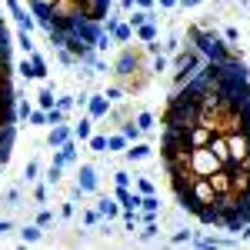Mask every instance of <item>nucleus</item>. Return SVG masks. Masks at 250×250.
I'll list each match as a JSON object with an SVG mask.
<instances>
[{"mask_svg": "<svg viewBox=\"0 0 250 250\" xmlns=\"http://www.w3.org/2000/svg\"><path fill=\"white\" fill-rule=\"evenodd\" d=\"M200 3H207V0H180L177 7H184V10H190V7H200Z\"/></svg>", "mask_w": 250, "mask_h": 250, "instance_id": "42", "label": "nucleus"}, {"mask_svg": "<svg viewBox=\"0 0 250 250\" xmlns=\"http://www.w3.org/2000/svg\"><path fill=\"white\" fill-rule=\"evenodd\" d=\"M17 47L23 50V54H30V50H34V40H30V30H23V27L17 30Z\"/></svg>", "mask_w": 250, "mask_h": 250, "instance_id": "23", "label": "nucleus"}, {"mask_svg": "<svg viewBox=\"0 0 250 250\" xmlns=\"http://www.w3.org/2000/svg\"><path fill=\"white\" fill-rule=\"evenodd\" d=\"M17 74H20V77H27V80H34V63H30V57H23L17 63Z\"/></svg>", "mask_w": 250, "mask_h": 250, "instance_id": "30", "label": "nucleus"}, {"mask_svg": "<svg viewBox=\"0 0 250 250\" xmlns=\"http://www.w3.org/2000/svg\"><path fill=\"white\" fill-rule=\"evenodd\" d=\"M34 224H37V227H50V224H54V210H40Z\"/></svg>", "mask_w": 250, "mask_h": 250, "instance_id": "33", "label": "nucleus"}, {"mask_svg": "<svg viewBox=\"0 0 250 250\" xmlns=\"http://www.w3.org/2000/svg\"><path fill=\"white\" fill-rule=\"evenodd\" d=\"M74 213H77V207H74V200L67 197V200L60 204V217H74Z\"/></svg>", "mask_w": 250, "mask_h": 250, "instance_id": "35", "label": "nucleus"}, {"mask_svg": "<svg viewBox=\"0 0 250 250\" xmlns=\"http://www.w3.org/2000/svg\"><path fill=\"white\" fill-rule=\"evenodd\" d=\"M70 137H74V127H67V124H54L50 134H47V147L54 150V147H60V144H67Z\"/></svg>", "mask_w": 250, "mask_h": 250, "instance_id": "7", "label": "nucleus"}, {"mask_svg": "<svg viewBox=\"0 0 250 250\" xmlns=\"http://www.w3.org/2000/svg\"><path fill=\"white\" fill-rule=\"evenodd\" d=\"M87 147L94 154H107V134H90L87 137Z\"/></svg>", "mask_w": 250, "mask_h": 250, "instance_id": "16", "label": "nucleus"}, {"mask_svg": "<svg viewBox=\"0 0 250 250\" xmlns=\"http://www.w3.org/2000/svg\"><path fill=\"white\" fill-rule=\"evenodd\" d=\"M190 240H193L190 230H177V233L170 237V244H173V247H180V244H190Z\"/></svg>", "mask_w": 250, "mask_h": 250, "instance_id": "32", "label": "nucleus"}, {"mask_svg": "<svg viewBox=\"0 0 250 250\" xmlns=\"http://www.w3.org/2000/svg\"><path fill=\"white\" fill-rule=\"evenodd\" d=\"M157 233H160V227H157V220H150V224H144V230H140V244H150V240H157Z\"/></svg>", "mask_w": 250, "mask_h": 250, "instance_id": "22", "label": "nucleus"}, {"mask_svg": "<svg viewBox=\"0 0 250 250\" xmlns=\"http://www.w3.org/2000/svg\"><path fill=\"white\" fill-rule=\"evenodd\" d=\"M23 180H27V184L40 180V160H27V167H23Z\"/></svg>", "mask_w": 250, "mask_h": 250, "instance_id": "19", "label": "nucleus"}, {"mask_svg": "<svg viewBox=\"0 0 250 250\" xmlns=\"http://www.w3.org/2000/svg\"><path fill=\"white\" fill-rule=\"evenodd\" d=\"M207 180H210V187H213V193H217V197H220V193H230V190H233L230 167H220V170H213Z\"/></svg>", "mask_w": 250, "mask_h": 250, "instance_id": "4", "label": "nucleus"}, {"mask_svg": "<svg viewBox=\"0 0 250 250\" xmlns=\"http://www.w3.org/2000/svg\"><path fill=\"white\" fill-rule=\"evenodd\" d=\"M54 164H60V167H70V164H77V140H74V137H70L67 144L54 147Z\"/></svg>", "mask_w": 250, "mask_h": 250, "instance_id": "3", "label": "nucleus"}, {"mask_svg": "<svg viewBox=\"0 0 250 250\" xmlns=\"http://www.w3.org/2000/svg\"><path fill=\"white\" fill-rule=\"evenodd\" d=\"M220 37L227 40V43H237V40H240V30H237V27H224V34H220Z\"/></svg>", "mask_w": 250, "mask_h": 250, "instance_id": "34", "label": "nucleus"}, {"mask_svg": "<svg viewBox=\"0 0 250 250\" xmlns=\"http://www.w3.org/2000/svg\"><path fill=\"white\" fill-rule=\"evenodd\" d=\"M34 197H37V204H47V197H50V193H47V184H37Z\"/></svg>", "mask_w": 250, "mask_h": 250, "instance_id": "38", "label": "nucleus"}, {"mask_svg": "<svg viewBox=\"0 0 250 250\" xmlns=\"http://www.w3.org/2000/svg\"><path fill=\"white\" fill-rule=\"evenodd\" d=\"M54 104H57V97H54V87H43V90L37 94V107H40V110H50Z\"/></svg>", "mask_w": 250, "mask_h": 250, "instance_id": "15", "label": "nucleus"}, {"mask_svg": "<svg viewBox=\"0 0 250 250\" xmlns=\"http://www.w3.org/2000/svg\"><path fill=\"white\" fill-rule=\"evenodd\" d=\"M63 170H67V167H60V164H50V167H47V177H43V180L57 187L60 180H63Z\"/></svg>", "mask_w": 250, "mask_h": 250, "instance_id": "20", "label": "nucleus"}, {"mask_svg": "<svg viewBox=\"0 0 250 250\" xmlns=\"http://www.w3.org/2000/svg\"><path fill=\"white\" fill-rule=\"evenodd\" d=\"M237 3H240V7H250V0H237Z\"/></svg>", "mask_w": 250, "mask_h": 250, "instance_id": "45", "label": "nucleus"}, {"mask_svg": "<svg viewBox=\"0 0 250 250\" xmlns=\"http://www.w3.org/2000/svg\"><path fill=\"white\" fill-rule=\"evenodd\" d=\"M54 107H60V110H67V114H70V110L77 107V97H70V94H60V97H57V104H54Z\"/></svg>", "mask_w": 250, "mask_h": 250, "instance_id": "29", "label": "nucleus"}, {"mask_svg": "<svg viewBox=\"0 0 250 250\" xmlns=\"http://www.w3.org/2000/svg\"><path fill=\"white\" fill-rule=\"evenodd\" d=\"M134 37L140 40V43H150V40H160V30H157L154 20H144L140 27H134Z\"/></svg>", "mask_w": 250, "mask_h": 250, "instance_id": "10", "label": "nucleus"}, {"mask_svg": "<svg viewBox=\"0 0 250 250\" xmlns=\"http://www.w3.org/2000/svg\"><path fill=\"white\" fill-rule=\"evenodd\" d=\"M150 70H154V74H167V70H170V60H167V54H157L154 63H150Z\"/></svg>", "mask_w": 250, "mask_h": 250, "instance_id": "27", "label": "nucleus"}, {"mask_svg": "<svg viewBox=\"0 0 250 250\" xmlns=\"http://www.w3.org/2000/svg\"><path fill=\"white\" fill-rule=\"evenodd\" d=\"M180 47H184V43H180V34H170V37L160 43V50H164V54H177Z\"/></svg>", "mask_w": 250, "mask_h": 250, "instance_id": "24", "label": "nucleus"}, {"mask_svg": "<svg viewBox=\"0 0 250 250\" xmlns=\"http://www.w3.org/2000/svg\"><path fill=\"white\" fill-rule=\"evenodd\" d=\"M47 124H50V127H54V124H67V110L50 107V110H47Z\"/></svg>", "mask_w": 250, "mask_h": 250, "instance_id": "28", "label": "nucleus"}, {"mask_svg": "<svg viewBox=\"0 0 250 250\" xmlns=\"http://www.w3.org/2000/svg\"><path fill=\"white\" fill-rule=\"evenodd\" d=\"M30 110H34V104H27V100H14V117H17V120H27Z\"/></svg>", "mask_w": 250, "mask_h": 250, "instance_id": "25", "label": "nucleus"}, {"mask_svg": "<svg viewBox=\"0 0 250 250\" xmlns=\"http://www.w3.org/2000/svg\"><path fill=\"white\" fill-rule=\"evenodd\" d=\"M187 167H190V173H197V177H210V173L220 170L224 164L217 160V154H213L210 147H190V154H187Z\"/></svg>", "mask_w": 250, "mask_h": 250, "instance_id": "1", "label": "nucleus"}, {"mask_svg": "<svg viewBox=\"0 0 250 250\" xmlns=\"http://www.w3.org/2000/svg\"><path fill=\"white\" fill-rule=\"evenodd\" d=\"M177 3H180V0H157L160 10H177Z\"/></svg>", "mask_w": 250, "mask_h": 250, "instance_id": "40", "label": "nucleus"}, {"mask_svg": "<svg viewBox=\"0 0 250 250\" xmlns=\"http://www.w3.org/2000/svg\"><path fill=\"white\" fill-rule=\"evenodd\" d=\"M77 184H80V190H83V193H94L97 190V167H94V164H80Z\"/></svg>", "mask_w": 250, "mask_h": 250, "instance_id": "5", "label": "nucleus"}, {"mask_svg": "<svg viewBox=\"0 0 250 250\" xmlns=\"http://www.w3.org/2000/svg\"><path fill=\"white\" fill-rule=\"evenodd\" d=\"M40 237H43V227H37V224H30V227L20 230V240H23V244H37Z\"/></svg>", "mask_w": 250, "mask_h": 250, "instance_id": "17", "label": "nucleus"}, {"mask_svg": "<svg viewBox=\"0 0 250 250\" xmlns=\"http://www.w3.org/2000/svg\"><path fill=\"white\" fill-rule=\"evenodd\" d=\"M120 134H124L127 140H130V144H134V140H140V137H144V130L137 127V124H134V117H130V120H124V124H120Z\"/></svg>", "mask_w": 250, "mask_h": 250, "instance_id": "14", "label": "nucleus"}, {"mask_svg": "<svg viewBox=\"0 0 250 250\" xmlns=\"http://www.w3.org/2000/svg\"><path fill=\"white\" fill-rule=\"evenodd\" d=\"M134 7H140V10H157V0H134Z\"/></svg>", "mask_w": 250, "mask_h": 250, "instance_id": "39", "label": "nucleus"}, {"mask_svg": "<svg viewBox=\"0 0 250 250\" xmlns=\"http://www.w3.org/2000/svg\"><path fill=\"white\" fill-rule=\"evenodd\" d=\"M134 124L140 127V130H144V134H150V130L157 127V117H154V110H140V114L134 117Z\"/></svg>", "mask_w": 250, "mask_h": 250, "instance_id": "12", "label": "nucleus"}, {"mask_svg": "<svg viewBox=\"0 0 250 250\" xmlns=\"http://www.w3.org/2000/svg\"><path fill=\"white\" fill-rule=\"evenodd\" d=\"M104 94H107V100H110V104H120V100H127V90H124L120 83H110Z\"/></svg>", "mask_w": 250, "mask_h": 250, "instance_id": "21", "label": "nucleus"}, {"mask_svg": "<svg viewBox=\"0 0 250 250\" xmlns=\"http://www.w3.org/2000/svg\"><path fill=\"white\" fill-rule=\"evenodd\" d=\"M94 117L87 114V117H80V124H74V140H77V144H87V137L94 134Z\"/></svg>", "mask_w": 250, "mask_h": 250, "instance_id": "11", "label": "nucleus"}, {"mask_svg": "<svg viewBox=\"0 0 250 250\" xmlns=\"http://www.w3.org/2000/svg\"><path fill=\"white\" fill-rule=\"evenodd\" d=\"M127 144H130V140H127V137L120 134V130L107 137V150H120V154H124V150H127Z\"/></svg>", "mask_w": 250, "mask_h": 250, "instance_id": "18", "label": "nucleus"}, {"mask_svg": "<svg viewBox=\"0 0 250 250\" xmlns=\"http://www.w3.org/2000/svg\"><path fill=\"white\" fill-rule=\"evenodd\" d=\"M7 230H14V220H7V217H0V237H3Z\"/></svg>", "mask_w": 250, "mask_h": 250, "instance_id": "41", "label": "nucleus"}, {"mask_svg": "<svg viewBox=\"0 0 250 250\" xmlns=\"http://www.w3.org/2000/svg\"><path fill=\"white\" fill-rule=\"evenodd\" d=\"M27 120H30V127H50V124H47V110H40V107H34Z\"/></svg>", "mask_w": 250, "mask_h": 250, "instance_id": "26", "label": "nucleus"}, {"mask_svg": "<svg viewBox=\"0 0 250 250\" xmlns=\"http://www.w3.org/2000/svg\"><path fill=\"white\" fill-rule=\"evenodd\" d=\"M97 210H100V217L110 224V220L120 217V200H117V197H100V200H97Z\"/></svg>", "mask_w": 250, "mask_h": 250, "instance_id": "8", "label": "nucleus"}, {"mask_svg": "<svg viewBox=\"0 0 250 250\" xmlns=\"http://www.w3.org/2000/svg\"><path fill=\"white\" fill-rule=\"evenodd\" d=\"M114 180H117V187H130V173H127V170H117Z\"/></svg>", "mask_w": 250, "mask_h": 250, "instance_id": "37", "label": "nucleus"}, {"mask_svg": "<svg viewBox=\"0 0 250 250\" xmlns=\"http://www.w3.org/2000/svg\"><path fill=\"white\" fill-rule=\"evenodd\" d=\"M104 217H100V210H83V227H97Z\"/></svg>", "mask_w": 250, "mask_h": 250, "instance_id": "31", "label": "nucleus"}, {"mask_svg": "<svg viewBox=\"0 0 250 250\" xmlns=\"http://www.w3.org/2000/svg\"><path fill=\"white\" fill-rule=\"evenodd\" d=\"M80 197H83V190H80V184H74L70 187V200H80Z\"/></svg>", "mask_w": 250, "mask_h": 250, "instance_id": "43", "label": "nucleus"}, {"mask_svg": "<svg viewBox=\"0 0 250 250\" xmlns=\"http://www.w3.org/2000/svg\"><path fill=\"white\" fill-rule=\"evenodd\" d=\"M137 190H140V193H157V187H154V180L144 177V180H137Z\"/></svg>", "mask_w": 250, "mask_h": 250, "instance_id": "36", "label": "nucleus"}, {"mask_svg": "<svg viewBox=\"0 0 250 250\" xmlns=\"http://www.w3.org/2000/svg\"><path fill=\"white\" fill-rule=\"evenodd\" d=\"M27 3H30V10H34V7H50L54 0H27Z\"/></svg>", "mask_w": 250, "mask_h": 250, "instance_id": "44", "label": "nucleus"}, {"mask_svg": "<svg viewBox=\"0 0 250 250\" xmlns=\"http://www.w3.org/2000/svg\"><path fill=\"white\" fill-rule=\"evenodd\" d=\"M27 57H30V63H34V80H47V60L40 57L37 50H30Z\"/></svg>", "mask_w": 250, "mask_h": 250, "instance_id": "13", "label": "nucleus"}, {"mask_svg": "<svg viewBox=\"0 0 250 250\" xmlns=\"http://www.w3.org/2000/svg\"><path fill=\"white\" fill-rule=\"evenodd\" d=\"M210 137H213V130H207L204 124H193L190 130H187V140H190V147H207V144H210Z\"/></svg>", "mask_w": 250, "mask_h": 250, "instance_id": "9", "label": "nucleus"}, {"mask_svg": "<svg viewBox=\"0 0 250 250\" xmlns=\"http://www.w3.org/2000/svg\"><path fill=\"white\" fill-rule=\"evenodd\" d=\"M124 157L130 160V164H140V160H150L154 157V147L150 144H144V140H134V144H127V150H124Z\"/></svg>", "mask_w": 250, "mask_h": 250, "instance_id": "6", "label": "nucleus"}, {"mask_svg": "<svg viewBox=\"0 0 250 250\" xmlns=\"http://www.w3.org/2000/svg\"><path fill=\"white\" fill-rule=\"evenodd\" d=\"M110 100H107V94H90L87 97V114L94 117V120H104V117L110 114Z\"/></svg>", "mask_w": 250, "mask_h": 250, "instance_id": "2", "label": "nucleus"}]
</instances>
